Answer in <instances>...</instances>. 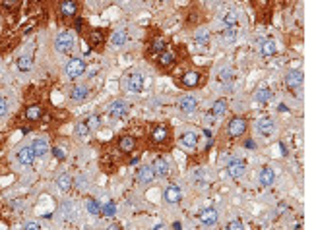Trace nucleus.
I'll return each mask as SVG.
<instances>
[{
  "instance_id": "obj_1",
  "label": "nucleus",
  "mask_w": 316,
  "mask_h": 230,
  "mask_svg": "<svg viewBox=\"0 0 316 230\" xmlns=\"http://www.w3.org/2000/svg\"><path fill=\"white\" fill-rule=\"evenodd\" d=\"M171 138H173L171 128L165 122H157L149 130V142H151V145H155V147H167V145L171 144Z\"/></svg>"
},
{
  "instance_id": "obj_2",
  "label": "nucleus",
  "mask_w": 316,
  "mask_h": 230,
  "mask_svg": "<svg viewBox=\"0 0 316 230\" xmlns=\"http://www.w3.org/2000/svg\"><path fill=\"white\" fill-rule=\"evenodd\" d=\"M248 130V122L246 118H241V116H235L231 118L229 124H227V138L229 140H237V138H243Z\"/></svg>"
},
{
  "instance_id": "obj_3",
  "label": "nucleus",
  "mask_w": 316,
  "mask_h": 230,
  "mask_svg": "<svg viewBox=\"0 0 316 230\" xmlns=\"http://www.w3.org/2000/svg\"><path fill=\"white\" fill-rule=\"evenodd\" d=\"M74 43H76V39H74L72 33L70 31H62V33H58L57 39H55V48L60 54H70L74 48Z\"/></svg>"
},
{
  "instance_id": "obj_4",
  "label": "nucleus",
  "mask_w": 316,
  "mask_h": 230,
  "mask_svg": "<svg viewBox=\"0 0 316 230\" xmlns=\"http://www.w3.org/2000/svg\"><path fill=\"white\" fill-rule=\"evenodd\" d=\"M64 72H66V76H68V78L76 80V78H80L82 74L86 72V62H84L82 58H70V60L66 62V68H64Z\"/></svg>"
},
{
  "instance_id": "obj_5",
  "label": "nucleus",
  "mask_w": 316,
  "mask_h": 230,
  "mask_svg": "<svg viewBox=\"0 0 316 230\" xmlns=\"http://www.w3.org/2000/svg\"><path fill=\"white\" fill-rule=\"evenodd\" d=\"M124 86L130 93H140L144 89V76L142 72H130L124 80Z\"/></svg>"
},
{
  "instance_id": "obj_6",
  "label": "nucleus",
  "mask_w": 316,
  "mask_h": 230,
  "mask_svg": "<svg viewBox=\"0 0 316 230\" xmlns=\"http://www.w3.org/2000/svg\"><path fill=\"white\" fill-rule=\"evenodd\" d=\"M202 84V72L194 70V72H187L181 80H179V86L185 87V89H196Z\"/></svg>"
},
{
  "instance_id": "obj_7",
  "label": "nucleus",
  "mask_w": 316,
  "mask_h": 230,
  "mask_svg": "<svg viewBox=\"0 0 316 230\" xmlns=\"http://www.w3.org/2000/svg\"><path fill=\"white\" fill-rule=\"evenodd\" d=\"M246 170V162H244L243 158H231L229 164H227V174H229L231 178H241Z\"/></svg>"
},
{
  "instance_id": "obj_8",
  "label": "nucleus",
  "mask_w": 316,
  "mask_h": 230,
  "mask_svg": "<svg viewBox=\"0 0 316 230\" xmlns=\"http://www.w3.org/2000/svg\"><path fill=\"white\" fill-rule=\"evenodd\" d=\"M157 64L161 70H171L173 66L177 64V54L173 52L171 48H167V50H163L157 56Z\"/></svg>"
},
{
  "instance_id": "obj_9",
  "label": "nucleus",
  "mask_w": 316,
  "mask_h": 230,
  "mask_svg": "<svg viewBox=\"0 0 316 230\" xmlns=\"http://www.w3.org/2000/svg\"><path fill=\"white\" fill-rule=\"evenodd\" d=\"M256 130H258V134L262 138H270V136H273V132H275V124H273L272 118L264 116V118H260L258 122H256Z\"/></svg>"
},
{
  "instance_id": "obj_10",
  "label": "nucleus",
  "mask_w": 316,
  "mask_h": 230,
  "mask_svg": "<svg viewBox=\"0 0 316 230\" xmlns=\"http://www.w3.org/2000/svg\"><path fill=\"white\" fill-rule=\"evenodd\" d=\"M58 12L62 18H74L76 12H78V2L76 0H60V4H58Z\"/></svg>"
},
{
  "instance_id": "obj_11",
  "label": "nucleus",
  "mask_w": 316,
  "mask_h": 230,
  "mask_svg": "<svg viewBox=\"0 0 316 230\" xmlns=\"http://www.w3.org/2000/svg\"><path fill=\"white\" fill-rule=\"evenodd\" d=\"M302 80H304V76H302L301 70H289L287 76H285V86L295 91L302 86Z\"/></svg>"
},
{
  "instance_id": "obj_12",
  "label": "nucleus",
  "mask_w": 316,
  "mask_h": 230,
  "mask_svg": "<svg viewBox=\"0 0 316 230\" xmlns=\"http://www.w3.org/2000/svg\"><path fill=\"white\" fill-rule=\"evenodd\" d=\"M155 170H153V166H142V168H138V174H136V180L140 182V184H151L153 180H155Z\"/></svg>"
},
{
  "instance_id": "obj_13",
  "label": "nucleus",
  "mask_w": 316,
  "mask_h": 230,
  "mask_svg": "<svg viewBox=\"0 0 316 230\" xmlns=\"http://www.w3.org/2000/svg\"><path fill=\"white\" fill-rule=\"evenodd\" d=\"M196 106H198V99L194 97V95H185V97H181V101H179V108H181V112H194L196 110Z\"/></svg>"
},
{
  "instance_id": "obj_14",
  "label": "nucleus",
  "mask_w": 316,
  "mask_h": 230,
  "mask_svg": "<svg viewBox=\"0 0 316 230\" xmlns=\"http://www.w3.org/2000/svg\"><path fill=\"white\" fill-rule=\"evenodd\" d=\"M126 112H128V104L122 101V99L113 101L111 104H109V114L113 116V118H122Z\"/></svg>"
},
{
  "instance_id": "obj_15",
  "label": "nucleus",
  "mask_w": 316,
  "mask_h": 230,
  "mask_svg": "<svg viewBox=\"0 0 316 230\" xmlns=\"http://www.w3.org/2000/svg\"><path fill=\"white\" fill-rule=\"evenodd\" d=\"M16 157H18V162H20V164H26V166H29V164L35 160L37 155H35L33 147H22V149L18 151V155H16Z\"/></svg>"
},
{
  "instance_id": "obj_16",
  "label": "nucleus",
  "mask_w": 316,
  "mask_h": 230,
  "mask_svg": "<svg viewBox=\"0 0 316 230\" xmlns=\"http://www.w3.org/2000/svg\"><path fill=\"white\" fill-rule=\"evenodd\" d=\"M70 99L76 102H82V101H86L87 97H89V87L87 86H74L72 89H70Z\"/></svg>"
},
{
  "instance_id": "obj_17",
  "label": "nucleus",
  "mask_w": 316,
  "mask_h": 230,
  "mask_svg": "<svg viewBox=\"0 0 316 230\" xmlns=\"http://www.w3.org/2000/svg\"><path fill=\"white\" fill-rule=\"evenodd\" d=\"M258 182H260V186H264V188L272 186L273 182H275V172H273V168L264 166L258 174Z\"/></svg>"
},
{
  "instance_id": "obj_18",
  "label": "nucleus",
  "mask_w": 316,
  "mask_h": 230,
  "mask_svg": "<svg viewBox=\"0 0 316 230\" xmlns=\"http://www.w3.org/2000/svg\"><path fill=\"white\" fill-rule=\"evenodd\" d=\"M163 200L169 203V205H175V203H179L183 200V194H181V190L177 186H169L165 190V194H163Z\"/></svg>"
},
{
  "instance_id": "obj_19",
  "label": "nucleus",
  "mask_w": 316,
  "mask_h": 230,
  "mask_svg": "<svg viewBox=\"0 0 316 230\" xmlns=\"http://www.w3.org/2000/svg\"><path fill=\"white\" fill-rule=\"evenodd\" d=\"M136 149V138H132V136H122L120 140H118V151L120 153H132Z\"/></svg>"
},
{
  "instance_id": "obj_20",
  "label": "nucleus",
  "mask_w": 316,
  "mask_h": 230,
  "mask_svg": "<svg viewBox=\"0 0 316 230\" xmlns=\"http://www.w3.org/2000/svg\"><path fill=\"white\" fill-rule=\"evenodd\" d=\"M105 29H93L91 33H89V43L91 46H95V48H101L103 44H105Z\"/></svg>"
},
{
  "instance_id": "obj_21",
  "label": "nucleus",
  "mask_w": 316,
  "mask_h": 230,
  "mask_svg": "<svg viewBox=\"0 0 316 230\" xmlns=\"http://www.w3.org/2000/svg\"><path fill=\"white\" fill-rule=\"evenodd\" d=\"M151 166H153V170H155L157 176H169V160L165 157L155 158V162Z\"/></svg>"
},
{
  "instance_id": "obj_22",
  "label": "nucleus",
  "mask_w": 316,
  "mask_h": 230,
  "mask_svg": "<svg viewBox=\"0 0 316 230\" xmlns=\"http://www.w3.org/2000/svg\"><path fill=\"white\" fill-rule=\"evenodd\" d=\"M277 52V46H275V41L273 39H266L260 43V54L262 56H273Z\"/></svg>"
},
{
  "instance_id": "obj_23",
  "label": "nucleus",
  "mask_w": 316,
  "mask_h": 230,
  "mask_svg": "<svg viewBox=\"0 0 316 230\" xmlns=\"http://www.w3.org/2000/svg\"><path fill=\"white\" fill-rule=\"evenodd\" d=\"M181 144L188 147V149H196L198 147V134H194V132H187V134H183L181 136Z\"/></svg>"
},
{
  "instance_id": "obj_24",
  "label": "nucleus",
  "mask_w": 316,
  "mask_h": 230,
  "mask_svg": "<svg viewBox=\"0 0 316 230\" xmlns=\"http://www.w3.org/2000/svg\"><path fill=\"white\" fill-rule=\"evenodd\" d=\"M200 220H202V224H206V226L216 224L217 222V211L216 209H206V211H202Z\"/></svg>"
},
{
  "instance_id": "obj_25",
  "label": "nucleus",
  "mask_w": 316,
  "mask_h": 230,
  "mask_svg": "<svg viewBox=\"0 0 316 230\" xmlns=\"http://www.w3.org/2000/svg\"><path fill=\"white\" fill-rule=\"evenodd\" d=\"M41 116H43V106L41 104H31V106L26 108V118L31 120V122H37Z\"/></svg>"
},
{
  "instance_id": "obj_26",
  "label": "nucleus",
  "mask_w": 316,
  "mask_h": 230,
  "mask_svg": "<svg viewBox=\"0 0 316 230\" xmlns=\"http://www.w3.org/2000/svg\"><path fill=\"white\" fill-rule=\"evenodd\" d=\"M33 151H35V155L37 157H45L47 153H49V144H47V140L43 138H39V140H33Z\"/></svg>"
},
{
  "instance_id": "obj_27",
  "label": "nucleus",
  "mask_w": 316,
  "mask_h": 230,
  "mask_svg": "<svg viewBox=\"0 0 316 230\" xmlns=\"http://www.w3.org/2000/svg\"><path fill=\"white\" fill-rule=\"evenodd\" d=\"M227 108H229L227 99H217V101L214 102V106H212V116H223L227 112Z\"/></svg>"
},
{
  "instance_id": "obj_28",
  "label": "nucleus",
  "mask_w": 316,
  "mask_h": 230,
  "mask_svg": "<svg viewBox=\"0 0 316 230\" xmlns=\"http://www.w3.org/2000/svg\"><path fill=\"white\" fill-rule=\"evenodd\" d=\"M254 99L258 102H268L272 99V91H270V87L262 86L256 89V95H254Z\"/></svg>"
},
{
  "instance_id": "obj_29",
  "label": "nucleus",
  "mask_w": 316,
  "mask_h": 230,
  "mask_svg": "<svg viewBox=\"0 0 316 230\" xmlns=\"http://www.w3.org/2000/svg\"><path fill=\"white\" fill-rule=\"evenodd\" d=\"M167 41L165 39H155L153 43L149 44V54H161L163 50H167Z\"/></svg>"
},
{
  "instance_id": "obj_30",
  "label": "nucleus",
  "mask_w": 316,
  "mask_h": 230,
  "mask_svg": "<svg viewBox=\"0 0 316 230\" xmlns=\"http://www.w3.org/2000/svg\"><path fill=\"white\" fill-rule=\"evenodd\" d=\"M57 186L62 190V192H68L70 188H72V178L68 176V174H60L57 178Z\"/></svg>"
},
{
  "instance_id": "obj_31",
  "label": "nucleus",
  "mask_w": 316,
  "mask_h": 230,
  "mask_svg": "<svg viewBox=\"0 0 316 230\" xmlns=\"http://www.w3.org/2000/svg\"><path fill=\"white\" fill-rule=\"evenodd\" d=\"M126 39H128V37H126V31H115L113 37H111V41H113L115 46H122V44L126 43Z\"/></svg>"
},
{
  "instance_id": "obj_32",
  "label": "nucleus",
  "mask_w": 316,
  "mask_h": 230,
  "mask_svg": "<svg viewBox=\"0 0 316 230\" xmlns=\"http://www.w3.org/2000/svg\"><path fill=\"white\" fill-rule=\"evenodd\" d=\"M31 56H20L18 58V70H22V72H29L31 70Z\"/></svg>"
},
{
  "instance_id": "obj_33",
  "label": "nucleus",
  "mask_w": 316,
  "mask_h": 230,
  "mask_svg": "<svg viewBox=\"0 0 316 230\" xmlns=\"http://www.w3.org/2000/svg\"><path fill=\"white\" fill-rule=\"evenodd\" d=\"M91 134V128L87 126V122H80V124H76V136H80V138H87Z\"/></svg>"
},
{
  "instance_id": "obj_34",
  "label": "nucleus",
  "mask_w": 316,
  "mask_h": 230,
  "mask_svg": "<svg viewBox=\"0 0 316 230\" xmlns=\"http://www.w3.org/2000/svg\"><path fill=\"white\" fill-rule=\"evenodd\" d=\"M237 20H239L237 12H227V14L223 16V24H225L227 28H235V26H237Z\"/></svg>"
},
{
  "instance_id": "obj_35",
  "label": "nucleus",
  "mask_w": 316,
  "mask_h": 230,
  "mask_svg": "<svg viewBox=\"0 0 316 230\" xmlns=\"http://www.w3.org/2000/svg\"><path fill=\"white\" fill-rule=\"evenodd\" d=\"M101 213L105 216H113L116 213V205L113 202H107L103 207H101Z\"/></svg>"
},
{
  "instance_id": "obj_36",
  "label": "nucleus",
  "mask_w": 316,
  "mask_h": 230,
  "mask_svg": "<svg viewBox=\"0 0 316 230\" xmlns=\"http://www.w3.org/2000/svg\"><path fill=\"white\" fill-rule=\"evenodd\" d=\"M86 207H87V211H89L91 215H99V213H101V205L95 202V200H87Z\"/></svg>"
},
{
  "instance_id": "obj_37",
  "label": "nucleus",
  "mask_w": 316,
  "mask_h": 230,
  "mask_svg": "<svg viewBox=\"0 0 316 230\" xmlns=\"http://www.w3.org/2000/svg\"><path fill=\"white\" fill-rule=\"evenodd\" d=\"M2 6L8 10V12H16L20 8V0H2Z\"/></svg>"
},
{
  "instance_id": "obj_38",
  "label": "nucleus",
  "mask_w": 316,
  "mask_h": 230,
  "mask_svg": "<svg viewBox=\"0 0 316 230\" xmlns=\"http://www.w3.org/2000/svg\"><path fill=\"white\" fill-rule=\"evenodd\" d=\"M208 39H210V33H208L206 29H200V31L196 33V41H198L202 46H206V44H208Z\"/></svg>"
},
{
  "instance_id": "obj_39",
  "label": "nucleus",
  "mask_w": 316,
  "mask_h": 230,
  "mask_svg": "<svg viewBox=\"0 0 316 230\" xmlns=\"http://www.w3.org/2000/svg\"><path fill=\"white\" fill-rule=\"evenodd\" d=\"M235 37H237V28H227L223 31V39L231 43V41H235Z\"/></svg>"
},
{
  "instance_id": "obj_40",
  "label": "nucleus",
  "mask_w": 316,
  "mask_h": 230,
  "mask_svg": "<svg viewBox=\"0 0 316 230\" xmlns=\"http://www.w3.org/2000/svg\"><path fill=\"white\" fill-rule=\"evenodd\" d=\"M87 122V126L91 130H95V128H99V124H101V120H99V116H89L86 120Z\"/></svg>"
},
{
  "instance_id": "obj_41",
  "label": "nucleus",
  "mask_w": 316,
  "mask_h": 230,
  "mask_svg": "<svg viewBox=\"0 0 316 230\" xmlns=\"http://www.w3.org/2000/svg\"><path fill=\"white\" fill-rule=\"evenodd\" d=\"M219 80L221 82H231L233 80V70H221L219 72Z\"/></svg>"
},
{
  "instance_id": "obj_42",
  "label": "nucleus",
  "mask_w": 316,
  "mask_h": 230,
  "mask_svg": "<svg viewBox=\"0 0 316 230\" xmlns=\"http://www.w3.org/2000/svg\"><path fill=\"white\" fill-rule=\"evenodd\" d=\"M227 228H231V230H243L244 224L241 222V220H231V222H227Z\"/></svg>"
},
{
  "instance_id": "obj_43",
  "label": "nucleus",
  "mask_w": 316,
  "mask_h": 230,
  "mask_svg": "<svg viewBox=\"0 0 316 230\" xmlns=\"http://www.w3.org/2000/svg\"><path fill=\"white\" fill-rule=\"evenodd\" d=\"M53 155H55V157H57L58 160H64V158H66V155H64V151H62L60 147H55V149H53Z\"/></svg>"
},
{
  "instance_id": "obj_44",
  "label": "nucleus",
  "mask_w": 316,
  "mask_h": 230,
  "mask_svg": "<svg viewBox=\"0 0 316 230\" xmlns=\"http://www.w3.org/2000/svg\"><path fill=\"white\" fill-rule=\"evenodd\" d=\"M6 110H8V102H6V99H0V116L6 114Z\"/></svg>"
},
{
  "instance_id": "obj_45",
  "label": "nucleus",
  "mask_w": 316,
  "mask_h": 230,
  "mask_svg": "<svg viewBox=\"0 0 316 230\" xmlns=\"http://www.w3.org/2000/svg\"><path fill=\"white\" fill-rule=\"evenodd\" d=\"M39 226H41L39 222H28V224H26V228H39Z\"/></svg>"
}]
</instances>
